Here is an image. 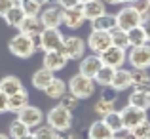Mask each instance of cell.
I'll return each instance as SVG.
<instances>
[{
  "mask_svg": "<svg viewBox=\"0 0 150 139\" xmlns=\"http://www.w3.org/2000/svg\"><path fill=\"white\" fill-rule=\"evenodd\" d=\"M8 50H10L11 55H15V57H19V59H29V57H33L34 51L38 50L36 38L19 33V34H15V36L10 38V42H8Z\"/></svg>",
  "mask_w": 150,
  "mask_h": 139,
  "instance_id": "cell-1",
  "label": "cell"
},
{
  "mask_svg": "<svg viewBox=\"0 0 150 139\" xmlns=\"http://www.w3.org/2000/svg\"><path fill=\"white\" fill-rule=\"evenodd\" d=\"M95 82L93 78L84 76L82 73H76L69 78V84H67V92H70L74 97L78 99H88L95 93Z\"/></svg>",
  "mask_w": 150,
  "mask_h": 139,
  "instance_id": "cell-2",
  "label": "cell"
},
{
  "mask_svg": "<svg viewBox=\"0 0 150 139\" xmlns=\"http://www.w3.org/2000/svg\"><path fill=\"white\" fill-rule=\"evenodd\" d=\"M46 124L57 130V132H65V130L72 128V113L61 105H55L46 114Z\"/></svg>",
  "mask_w": 150,
  "mask_h": 139,
  "instance_id": "cell-3",
  "label": "cell"
},
{
  "mask_svg": "<svg viewBox=\"0 0 150 139\" xmlns=\"http://www.w3.org/2000/svg\"><path fill=\"white\" fill-rule=\"evenodd\" d=\"M86 50H88V44H86L84 38L74 36V34L63 38L61 51L65 53V57L69 59V61H80V59L86 55Z\"/></svg>",
  "mask_w": 150,
  "mask_h": 139,
  "instance_id": "cell-4",
  "label": "cell"
},
{
  "mask_svg": "<svg viewBox=\"0 0 150 139\" xmlns=\"http://www.w3.org/2000/svg\"><path fill=\"white\" fill-rule=\"evenodd\" d=\"M114 17H116V27H120V29H124V31L135 29V27H139L141 23H143V17L137 14V10L131 4L120 8V10L114 14Z\"/></svg>",
  "mask_w": 150,
  "mask_h": 139,
  "instance_id": "cell-5",
  "label": "cell"
},
{
  "mask_svg": "<svg viewBox=\"0 0 150 139\" xmlns=\"http://www.w3.org/2000/svg\"><path fill=\"white\" fill-rule=\"evenodd\" d=\"M127 63L133 69H150V42L143 46H131L127 50Z\"/></svg>",
  "mask_w": 150,
  "mask_h": 139,
  "instance_id": "cell-6",
  "label": "cell"
},
{
  "mask_svg": "<svg viewBox=\"0 0 150 139\" xmlns=\"http://www.w3.org/2000/svg\"><path fill=\"white\" fill-rule=\"evenodd\" d=\"M63 33L61 29H44L36 38V46L42 51H51V50H61L63 44Z\"/></svg>",
  "mask_w": 150,
  "mask_h": 139,
  "instance_id": "cell-7",
  "label": "cell"
},
{
  "mask_svg": "<svg viewBox=\"0 0 150 139\" xmlns=\"http://www.w3.org/2000/svg\"><path fill=\"white\" fill-rule=\"evenodd\" d=\"M99 57H101L103 65L112 67V69H120V67H124L125 61H127V50L110 46V48H106L103 53H99Z\"/></svg>",
  "mask_w": 150,
  "mask_h": 139,
  "instance_id": "cell-8",
  "label": "cell"
},
{
  "mask_svg": "<svg viewBox=\"0 0 150 139\" xmlns=\"http://www.w3.org/2000/svg\"><path fill=\"white\" fill-rule=\"evenodd\" d=\"M120 114H122V122H124V132L125 130L135 128V126H139L141 122L148 120L146 110L137 109V107H133V105H125L124 109L120 110Z\"/></svg>",
  "mask_w": 150,
  "mask_h": 139,
  "instance_id": "cell-9",
  "label": "cell"
},
{
  "mask_svg": "<svg viewBox=\"0 0 150 139\" xmlns=\"http://www.w3.org/2000/svg\"><path fill=\"white\" fill-rule=\"evenodd\" d=\"M40 21L44 29H59L63 25V8L61 6H48L42 8L40 11Z\"/></svg>",
  "mask_w": 150,
  "mask_h": 139,
  "instance_id": "cell-10",
  "label": "cell"
},
{
  "mask_svg": "<svg viewBox=\"0 0 150 139\" xmlns=\"http://www.w3.org/2000/svg\"><path fill=\"white\" fill-rule=\"evenodd\" d=\"M86 44L88 48L93 51V53H103V51L106 50V48L112 46V40H110V33H106V31H91L88 36V40H86Z\"/></svg>",
  "mask_w": 150,
  "mask_h": 139,
  "instance_id": "cell-11",
  "label": "cell"
},
{
  "mask_svg": "<svg viewBox=\"0 0 150 139\" xmlns=\"http://www.w3.org/2000/svg\"><path fill=\"white\" fill-rule=\"evenodd\" d=\"M86 21H88V19H86V15H84L82 4H78V6H74V8L63 10V25H65L67 29L76 31V29H80Z\"/></svg>",
  "mask_w": 150,
  "mask_h": 139,
  "instance_id": "cell-12",
  "label": "cell"
},
{
  "mask_svg": "<svg viewBox=\"0 0 150 139\" xmlns=\"http://www.w3.org/2000/svg\"><path fill=\"white\" fill-rule=\"evenodd\" d=\"M17 120H21L29 128H36V126H40L44 122V113L34 105H27L17 113Z\"/></svg>",
  "mask_w": 150,
  "mask_h": 139,
  "instance_id": "cell-13",
  "label": "cell"
},
{
  "mask_svg": "<svg viewBox=\"0 0 150 139\" xmlns=\"http://www.w3.org/2000/svg\"><path fill=\"white\" fill-rule=\"evenodd\" d=\"M42 63L51 73H59V71H63L67 67L69 59L65 57V53L61 50H51V51H44V61Z\"/></svg>",
  "mask_w": 150,
  "mask_h": 139,
  "instance_id": "cell-14",
  "label": "cell"
},
{
  "mask_svg": "<svg viewBox=\"0 0 150 139\" xmlns=\"http://www.w3.org/2000/svg\"><path fill=\"white\" fill-rule=\"evenodd\" d=\"M101 67H103V61H101L99 55L97 53H89V55H84V57L80 59V65H78L80 71H78V73H82L84 76L93 78Z\"/></svg>",
  "mask_w": 150,
  "mask_h": 139,
  "instance_id": "cell-15",
  "label": "cell"
},
{
  "mask_svg": "<svg viewBox=\"0 0 150 139\" xmlns=\"http://www.w3.org/2000/svg\"><path fill=\"white\" fill-rule=\"evenodd\" d=\"M110 86H112L118 93H120V92H125V90H129V88H133L131 71H129V69H124V67L116 69V71H114V78H112V84H110Z\"/></svg>",
  "mask_w": 150,
  "mask_h": 139,
  "instance_id": "cell-16",
  "label": "cell"
},
{
  "mask_svg": "<svg viewBox=\"0 0 150 139\" xmlns=\"http://www.w3.org/2000/svg\"><path fill=\"white\" fill-rule=\"evenodd\" d=\"M17 29H19V33H23V34L38 38V34L44 31V25H42L40 17H29V15H25V19L21 21V25H19Z\"/></svg>",
  "mask_w": 150,
  "mask_h": 139,
  "instance_id": "cell-17",
  "label": "cell"
},
{
  "mask_svg": "<svg viewBox=\"0 0 150 139\" xmlns=\"http://www.w3.org/2000/svg\"><path fill=\"white\" fill-rule=\"evenodd\" d=\"M127 105H133V107H137V109L148 110L150 109V92L148 90L133 88V92L127 95Z\"/></svg>",
  "mask_w": 150,
  "mask_h": 139,
  "instance_id": "cell-18",
  "label": "cell"
},
{
  "mask_svg": "<svg viewBox=\"0 0 150 139\" xmlns=\"http://www.w3.org/2000/svg\"><path fill=\"white\" fill-rule=\"evenodd\" d=\"M82 10H84V15L88 21H93V19L101 17V15L106 14V4L103 0H89V2L82 4Z\"/></svg>",
  "mask_w": 150,
  "mask_h": 139,
  "instance_id": "cell-19",
  "label": "cell"
},
{
  "mask_svg": "<svg viewBox=\"0 0 150 139\" xmlns=\"http://www.w3.org/2000/svg\"><path fill=\"white\" fill-rule=\"evenodd\" d=\"M112 135H116V133L103 122V118L101 120H95L88 130V139H110Z\"/></svg>",
  "mask_w": 150,
  "mask_h": 139,
  "instance_id": "cell-20",
  "label": "cell"
},
{
  "mask_svg": "<svg viewBox=\"0 0 150 139\" xmlns=\"http://www.w3.org/2000/svg\"><path fill=\"white\" fill-rule=\"evenodd\" d=\"M27 105H29V93H27L25 90H21V92H17L13 95H8V113L17 114L19 110Z\"/></svg>",
  "mask_w": 150,
  "mask_h": 139,
  "instance_id": "cell-21",
  "label": "cell"
},
{
  "mask_svg": "<svg viewBox=\"0 0 150 139\" xmlns=\"http://www.w3.org/2000/svg\"><path fill=\"white\" fill-rule=\"evenodd\" d=\"M21 90H25V86H23V82L19 80L17 76H13V74H8V76H4L2 80H0V92H4L6 95H13V93L21 92Z\"/></svg>",
  "mask_w": 150,
  "mask_h": 139,
  "instance_id": "cell-22",
  "label": "cell"
},
{
  "mask_svg": "<svg viewBox=\"0 0 150 139\" xmlns=\"http://www.w3.org/2000/svg\"><path fill=\"white\" fill-rule=\"evenodd\" d=\"M53 76H55V73H51L50 69L42 67V69H38L36 73L33 74V86H34L36 90H40V92H44L46 86H48L50 82L53 80Z\"/></svg>",
  "mask_w": 150,
  "mask_h": 139,
  "instance_id": "cell-23",
  "label": "cell"
},
{
  "mask_svg": "<svg viewBox=\"0 0 150 139\" xmlns=\"http://www.w3.org/2000/svg\"><path fill=\"white\" fill-rule=\"evenodd\" d=\"M131 80H133V88L148 90V92H150V74H148V69H131Z\"/></svg>",
  "mask_w": 150,
  "mask_h": 139,
  "instance_id": "cell-24",
  "label": "cell"
},
{
  "mask_svg": "<svg viewBox=\"0 0 150 139\" xmlns=\"http://www.w3.org/2000/svg\"><path fill=\"white\" fill-rule=\"evenodd\" d=\"M4 21H6L8 27H13V29H17L19 25H21V21L25 19V11H23V8L19 6V4H15L11 10H8L6 14H4Z\"/></svg>",
  "mask_w": 150,
  "mask_h": 139,
  "instance_id": "cell-25",
  "label": "cell"
},
{
  "mask_svg": "<svg viewBox=\"0 0 150 139\" xmlns=\"http://www.w3.org/2000/svg\"><path fill=\"white\" fill-rule=\"evenodd\" d=\"M114 27H116V17L112 14H108V11L91 21V31H106V33H110Z\"/></svg>",
  "mask_w": 150,
  "mask_h": 139,
  "instance_id": "cell-26",
  "label": "cell"
},
{
  "mask_svg": "<svg viewBox=\"0 0 150 139\" xmlns=\"http://www.w3.org/2000/svg\"><path fill=\"white\" fill-rule=\"evenodd\" d=\"M103 122H105V124L108 126L114 133H124V122H122L120 110H116V109L110 110L108 114H105V116H103Z\"/></svg>",
  "mask_w": 150,
  "mask_h": 139,
  "instance_id": "cell-27",
  "label": "cell"
},
{
  "mask_svg": "<svg viewBox=\"0 0 150 139\" xmlns=\"http://www.w3.org/2000/svg\"><path fill=\"white\" fill-rule=\"evenodd\" d=\"M44 93L48 95L50 99H59L63 93H67V84L61 80V78H57V76H53V80L50 82L48 86H46V90H44Z\"/></svg>",
  "mask_w": 150,
  "mask_h": 139,
  "instance_id": "cell-28",
  "label": "cell"
},
{
  "mask_svg": "<svg viewBox=\"0 0 150 139\" xmlns=\"http://www.w3.org/2000/svg\"><path fill=\"white\" fill-rule=\"evenodd\" d=\"M114 71H116V69L103 65L101 69L97 71V74L93 76V82H95V84H99L101 88H106V86H110V84H112V78H114Z\"/></svg>",
  "mask_w": 150,
  "mask_h": 139,
  "instance_id": "cell-29",
  "label": "cell"
},
{
  "mask_svg": "<svg viewBox=\"0 0 150 139\" xmlns=\"http://www.w3.org/2000/svg\"><path fill=\"white\" fill-rule=\"evenodd\" d=\"M110 40H112V46L122 48V50H129V40H127V31L120 29V27H114L110 31Z\"/></svg>",
  "mask_w": 150,
  "mask_h": 139,
  "instance_id": "cell-30",
  "label": "cell"
},
{
  "mask_svg": "<svg viewBox=\"0 0 150 139\" xmlns=\"http://www.w3.org/2000/svg\"><path fill=\"white\" fill-rule=\"evenodd\" d=\"M29 132H30V128L25 126L21 120H17V118H15V120L10 124V128H8V135H10V139H21L23 135H27Z\"/></svg>",
  "mask_w": 150,
  "mask_h": 139,
  "instance_id": "cell-31",
  "label": "cell"
},
{
  "mask_svg": "<svg viewBox=\"0 0 150 139\" xmlns=\"http://www.w3.org/2000/svg\"><path fill=\"white\" fill-rule=\"evenodd\" d=\"M127 40H129V48L131 46H143L146 44V36H144V31L143 27H135V29H129L127 31Z\"/></svg>",
  "mask_w": 150,
  "mask_h": 139,
  "instance_id": "cell-32",
  "label": "cell"
},
{
  "mask_svg": "<svg viewBox=\"0 0 150 139\" xmlns=\"http://www.w3.org/2000/svg\"><path fill=\"white\" fill-rule=\"evenodd\" d=\"M114 109H116V103H114V101H108V99H103V97L97 99L95 105H93V113H97L101 118L105 116V114H108L110 110H114Z\"/></svg>",
  "mask_w": 150,
  "mask_h": 139,
  "instance_id": "cell-33",
  "label": "cell"
},
{
  "mask_svg": "<svg viewBox=\"0 0 150 139\" xmlns=\"http://www.w3.org/2000/svg\"><path fill=\"white\" fill-rule=\"evenodd\" d=\"M19 6L23 8L25 15H29V17H38L40 11H42V6L36 2V0H25V2H21Z\"/></svg>",
  "mask_w": 150,
  "mask_h": 139,
  "instance_id": "cell-34",
  "label": "cell"
},
{
  "mask_svg": "<svg viewBox=\"0 0 150 139\" xmlns=\"http://www.w3.org/2000/svg\"><path fill=\"white\" fill-rule=\"evenodd\" d=\"M59 105L65 107V109H69L70 113H72V110H76V109H78V105H80V99L74 97V95L70 93V92H67V93H63L61 97H59Z\"/></svg>",
  "mask_w": 150,
  "mask_h": 139,
  "instance_id": "cell-35",
  "label": "cell"
},
{
  "mask_svg": "<svg viewBox=\"0 0 150 139\" xmlns=\"http://www.w3.org/2000/svg\"><path fill=\"white\" fill-rule=\"evenodd\" d=\"M34 137L36 139H59V132L46 124V126H38L36 132H34Z\"/></svg>",
  "mask_w": 150,
  "mask_h": 139,
  "instance_id": "cell-36",
  "label": "cell"
},
{
  "mask_svg": "<svg viewBox=\"0 0 150 139\" xmlns=\"http://www.w3.org/2000/svg\"><path fill=\"white\" fill-rule=\"evenodd\" d=\"M127 132H131V135L135 139H146L150 135V120H144L141 122L139 126H135V128L127 130Z\"/></svg>",
  "mask_w": 150,
  "mask_h": 139,
  "instance_id": "cell-37",
  "label": "cell"
},
{
  "mask_svg": "<svg viewBox=\"0 0 150 139\" xmlns=\"http://www.w3.org/2000/svg\"><path fill=\"white\" fill-rule=\"evenodd\" d=\"M131 6L137 10V14H139L141 17H146V15H150V4H148V0H133Z\"/></svg>",
  "mask_w": 150,
  "mask_h": 139,
  "instance_id": "cell-38",
  "label": "cell"
},
{
  "mask_svg": "<svg viewBox=\"0 0 150 139\" xmlns=\"http://www.w3.org/2000/svg\"><path fill=\"white\" fill-rule=\"evenodd\" d=\"M101 97H103V99H108V101H114V103H116V99H118V92L112 88V86H106V88H103V93H101Z\"/></svg>",
  "mask_w": 150,
  "mask_h": 139,
  "instance_id": "cell-39",
  "label": "cell"
},
{
  "mask_svg": "<svg viewBox=\"0 0 150 139\" xmlns=\"http://www.w3.org/2000/svg\"><path fill=\"white\" fill-rule=\"evenodd\" d=\"M15 4H17V0H0V17H4V14L11 10Z\"/></svg>",
  "mask_w": 150,
  "mask_h": 139,
  "instance_id": "cell-40",
  "label": "cell"
},
{
  "mask_svg": "<svg viewBox=\"0 0 150 139\" xmlns=\"http://www.w3.org/2000/svg\"><path fill=\"white\" fill-rule=\"evenodd\" d=\"M141 27H143V31H144V36H146V42H150V15H146V17H143V23H141Z\"/></svg>",
  "mask_w": 150,
  "mask_h": 139,
  "instance_id": "cell-41",
  "label": "cell"
},
{
  "mask_svg": "<svg viewBox=\"0 0 150 139\" xmlns=\"http://www.w3.org/2000/svg\"><path fill=\"white\" fill-rule=\"evenodd\" d=\"M59 139H78V133L72 132V128H69L65 132H59Z\"/></svg>",
  "mask_w": 150,
  "mask_h": 139,
  "instance_id": "cell-42",
  "label": "cell"
},
{
  "mask_svg": "<svg viewBox=\"0 0 150 139\" xmlns=\"http://www.w3.org/2000/svg\"><path fill=\"white\" fill-rule=\"evenodd\" d=\"M57 4L63 8V10H67V8H74L80 4V0H57Z\"/></svg>",
  "mask_w": 150,
  "mask_h": 139,
  "instance_id": "cell-43",
  "label": "cell"
},
{
  "mask_svg": "<svg viewBox=\"0 0 150 139\" xmlns=\"http://www.w3.org/2000/svg\"><path fill=\"white\" fill-rule=\"evenodd\" d=\"M2 113H8V95L0 92V114Z\"/></svg>",
  "mask_w": 150,
  "mask_h": 139,
  "instance_id": "cell-44",
  "label": "cell"
},
{
  "mask_svg": "<svg viewBox=\"0 0 150 139\" xmlns=\"http://www.w3.org/2000/svg\"><path fill=\"white\" fill-rule=\"evenodd\" d=\"M105 4H124V0H103Z\"/></svg>",
  "mask_w": 150,
  "mask_h": 139,
  "instance_id": "cell-45",
  "label": "cell"
},
{
  "mask_svg": "<svg viewBox=\"0 0 150 139\" xmlns=\"http://www.w3.org/2000/svg\"><path fill=\"white\" fill-rule=\"evenodd\" d=\"M122 137H124V139H135V137L131 135V132H127V130H125V133H124V135H122Z\"/></svg>",
  "mask_w": 150,
  "mask_h": 139,
  "instance_id": "cell-46",
  "label": "cell"
},
{
  "mask_svg": "<svg viewBox=\"0 0 150 139\" xmlns=\"http://www.w3.org/2000/svg\"><path fill=\"white\" fill-rule=\"evenodd\" d=\"M21 139H36V137H34V133H30V132H29L27 135H23Z\"/></svg>",
  "mask_w": 150,
  "mask_h": 139,
  "instance_id": "cell-47",
  "label": "cell"
},
{
  "mask_svg": "<svg viewBox=\"0 0 150 139\" xmlns=\"http://www.w3.org/2000/svg\"><path fill=\"white\" fill-rule=\"evenodd\" d=\"M36 2H38V4H40V6H42V8H44V4H50V2H51V0H36Z\"/></svg>",
  "mask_w": 150,
  "mask_h": 139,
  "instance_id": "cell-48",
  "label": "cell"
},
{
  "mask_svg": "<svg viewBox=\"0 0 150 139\" xmlns=\"http://www.w3.org/2000/svg\"><path fill=\"white\" fill-rule=\"evenodd\" d=\"M110 139H124V137H122V133H116V135H112Z\"/></svg>",
  "mask_w": 150,
  "mask_h": 139,
  "instance_id": "cell-49",
  "label": "cell"
},
{
  "mask_svg": "<svg viewBox=\"0 0 150 139\" xmlns=\"http://www.w3.org/2000/svg\"><path fill=\"white\" fill-rule=\"evenodd\" d=\"M0 139H10V135L8 133H0Z\"/></svg>",
  "mask_w": 150,
  "mask_h": 139,
  "instance_id": "cell-50",
  "label": "cell"
},
{
  "mask_svg": "<svg viewBox=\"0 0 150 139\" xmlns=\"http://www.w3.org/2000/svg\"><path fill=\"white\" fill-rule=\"evenodd\" d=\"M133 2V0H124V4H131Z\"/></svg>",
  "mask_w": 150,
  "mask_h": 139,
  "instance_id": "cell-51",
  "label": "cell"
},
{
  "mask_svg": "<svg viewBox=\"0 0 150 139\" xmlns=\"http://www.w3.org/2000/svg\"><path fill=\"white\" fill-rule=\"evenodd\" d=\"M86 2H89V0H80V4H86Z\"/></svg>",
  "mask_w": 150,
  "mask_h": 139,
  "instance_id": "cell-52",
  "label": "cell"
},
{
  "mask_svg": "<svg viewBox=\"0 0 150 139\" xmlns=\"http://www.w3.org/2000/svg\"><path fill=\"white\" fill-rule=\"evenodd\" d=\"M21 2H25V0H17V4H21Z\"/></svg>",
  "mask_w": 150,
  "mask_h": 139,
  "instance_id": "cell-53",
  "label": "cell"
},
{
  "mask_svg": "<svg viewBox=\"0 0 150 139\" xmlns=\"http://www.w3.org/2000/svg\"><path fill=\"white\" fill-rule=\"evenodd\" d=\"M51 2H57V0H51Z\"/></svg>",
  "mask_w": 150,
  "mask_h": 139,
  "instance_id": "cell-54",
  "label": "cell"
},
{
  "mask_svg": "<svg viewBox=\"0 0 150 139\" xmlns=\"http://www.w3.org/2000/svg\"><path fill=\"white\" fill-rule=\"evenodd\" d=\"M146 139H150V135H148V137H146Z\"/></svg>",
  "mask_w": 150,
  "mask_h": 139,
  "instance_id": "cell-55",
  "label": "cell"
},
{
  "mask_svg": "<svg viewBox=\"0 0 150 139\" xmlns=\"http://www.w3.org/2000/svg\"><path fill=\"white\" fill-rule=\"evenodd\" d=\"M148 4H150V0H148Z\"/></svg>",
  "mask_w": 150,
  "mask_h": 139,
  "instance_id": "cell-56",
  "label": "cell"
}]
</instances>
